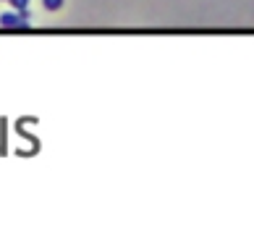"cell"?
<instances>
[{
	"mask_svg": "<svg viewBox=\"0 0 254 236\" xmlns=\"http://www.w3.org/2000/svg\"><path fill=\"white\" fill-rule=\"evenodd\" d=\"M45 3V8H48V11H58V8L63 5V0H42Z\"/></svg>",
	"mask_w": 254,
	"mask_h": 236,
	"instance_id": "7a4b0ae2",
	"label": "cell"
},
{
	"mask_svg": "<svg viewBox=\"0 0 254 236\" xmlns=\"http://www.w3.org/2000/svg\"><path fill=\"white\" fill-rule=\"evenodd\" d=\"M8 3H11L13 5V11H26V5H29V0H8Z\"/></svg>",
	"mask_w": 254,
	"mask_h": 236,
	"instance_id": "6da1fadb",
	"label": "cell"
}]
</instances>
